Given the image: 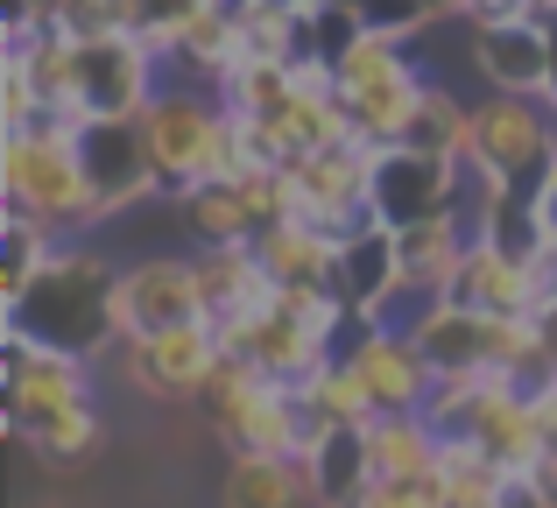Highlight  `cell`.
I'll list each match as a JSON object with an SVG mask.
<instances>
[{
    "label": "cell",
    "instance_id": "cell-37",
    "mask_svg": "<svg viewBox=\"0 0 557 508\" xmlns=\"http://www.w3.org/2000/svg\"><path fill=\"white\" fill-rule=\"evenodd\" d=\"M417 8H423V22H431V28H445V22L466 28V8H473V0H417Z\"/></svg>",
    "mask_w": 557,
    "mask_h": 508
},
{
    "label": "cell",
    "instance_id": "cell-1",
    "mask_svg": "<svg viewBox=\"0 0 557 508\" xmlns=\"http://www.w3.org/2000/svg\"><path fill=\"white\" fill-rule=\"evenodd\" d=\"M113 269L92 240H64L50 255V269L28 283V297L14 311H0V325L28 332L42 346H64V354H85V360H107L121 346V325H113Z\"/></svg>",
    "mask_w": 557,
    "mask_h": 508
},
{
    "label": "cell",
    "instance_id": "cell-39",
    "mask_svg": "<svg viewBox=\"0 0 557 508\" xmlns=\"http://www.w3.org/2000/svg\"><path fill=\"white\" fill-rule=\"evenodd\" d=\"M530 487H536V495H544V501H557V453H544V459H536Z\"/></svg>",
    "mask_w": 557,
    "mask_h": 508
},
{
    "label": "cell",
    "instance_id": "cell-14",
    "mask_svg": "<svg viewBox=\"0 0 557 508\" xmlns=\"http://www.w3.org/2000/svg\"><path fill=\"white\" fill-rule=\"evenodd\" d=\"M219 339H226V354L255 360L261 374H275V382H289V388H304V382H311V374L332 360L325 332H311L304 318H289L283 303H269V311H247V318H226V325H219Z\"/></svg>",
    "mask_w": 557,
    "mask_h": 508
},
{
    "label": "cell",
    "instance_id": "cell-13",
    "mask_svg": "<svg viewBox=\"0 0 557 508\" xmlns=\"http://www.w3.org/2000/svg\"><path fill=\"white\" fill-rule=\"evenodd\" d=\"M459 431L480 445V453L494 459V467H508V481H530L536 459H544V424H536V396L516 382H487L473 402H466Z\"/></svg>",
    "mask_w": 557,
    "mask_h": 508
},
{
    "label": "cell",
    "instance_id": "cell-10",
    "mask_svg": "<svg viewBox=\"0 0 557 508\" xmlns=\"http://www.w3.org/2000/svg\"><path fill=\"white\" fill-rule=\"evenodd\" d=\"M459 206V156L417 149V141H388L374 149V177H368V212L381 226H417Z\"/></svg>",
    "mask_w": 557,
    "mask_h": 508
},
{
    "label": "cell",
    "instance_id": "cell-11",
    "mask_svg": "<svg viewBox=\"0 0 557 508\" xmlns=\"http://www.w3.org/2000/svg\"><path fill=\"white\" fill-rule=\"evenodd\" d=\"M190 318H205L190 255H149V261H127L121 269V283H113V325H121V339H149V332L190 325Z\"/></svg>",
    "mask_w": 557,
    "mask_h": 508
},
{
    "label": "cell",
    "instance_id": "cell-24",
    "mask_svg": "<svg viewBox=\"0 0 557 508\" xmlns=\"http://www.w3.org/2000/svg\"><path fill=\"white\" fill-rule=\"evenodd\" d=\"M409 339L431 354V368H487V339H494V318L487 311H466L451 297H431L417 318H409Z\"/></svg>",
    "mask_w": 557,
    "mask_h": 508
},
{
    "label": "cell",
    "instance_id": "cell-35",
    "mask_svg": "<svg viewBox=\"0 0 557 508\" xmlns=\"http://www.w3.org/2000/svg\"><path fill=\"white\" fill-rule=\"evenodd\" d=\"M522 14H530V0H473L466 28H502V22H522Z\"/></svg>",
    "mask_w": 557,
    "mask_h": 508
},
{
    "label": "cell",
    "instance_id": "cell-23",
    "mask_svg": "<svg viewBox=\"0 0 557 508\" xmlns=\"http://www.w3.org/2000/svg\"><path fill=\"white\" fill-rule=\"evenodd\" d=\"M368 453H374V481H431L445 431L423 410H381L368 424Z\"/></svg>",
    "mask_w": 557,
    "mask_h": 508
},
{
    "label": "cell",
    "instance_id": "cell-38",
    "mask_svg": "<svg viewBox=\"0 0 557 508\" xmlns=\"http://www.w3.org/2000/svg\"><path fill=\"white\" fill-rule=\"evenodd\" d=\"M536 212H544V234H557V163H550V177L536 184Z\"/></svg>",
    "mask_w": 557,
    "mask_h": 508
},
{
    "label": "cell",
    "instance_id": "cell-22",
    "mask_svg": "<svg viewBox=\"0 0 557 508\" xmlns=\"http://www.w3.org/2000/svg\"><path fill=\"white\" fill-rule=\"evenodd\" d=\"M219 501L226 508H318L311 467H304V459H283V453H233Z\"/></svg>",
    "mask_w": 557,
    "mask_h": 508
},
{
    "label": "cell",
    "instance_id": "cell-19",
    "mask_svg": "<svg viewBox=\"0 0 557 508\" xmlns=\"http://www.w3.org/2000/svg\"><path fill=\"white\" fill-rule=\"evenodd\" d=\"M311 467V495L318 508H368L374 495V453H368V424H325L304 453Z\"/></svg>",
    "mask_w": 557,
    "mask_h": 508
},
{
    "label": "cell",
    "instance_id": "cell-16",
    "mask_svg": "<svg viewBox=\"0 0 557 508\" xmlns=\"http://www.w3.org/2000/svg\"><path fill=\"white\" fill-rule=\"evenodd\" d=\"M198 269V303L212 325L226 318H247V311H269L275 303V275L261 269V248L255 240H226V248H198L190 255Z\"/></svg>",
    "mask_w": 557,
    "mask_h": 508
},
{
    "label": "cell",
    "instance_id": "cell-7",
    "mask_svg": "<svg viewBox=\"0 0 557 508\" xmlns=\"http://www.w3.org/2000/svg\"><path fill=\"white\" fill-rule=\"evenodd\" d=\"M368 177H374L368 141H332V149H318V156H297V163H283V212L346 240L354 226L374 220L368 212Z\"/></svg>",
    "mask_w": 557,
    "mask_h": 508
},
{
    "label": "cell",
    "instance_id": "cell-32",
    "mask_svg": "<svg viewBox=\"0 0 557 508\" xmlns=\"http://www.w3.org/2000/svg\"><path fill=\"white\" fill-rule=\"evenodd\" d=\"M360 36H368V8H360V0H346V8H311V57L318 64H339Z\"/></svg>",
    "mask_w": 557,
    "mask_h": 508
},
{
    "label": "cell",
    "instance_id": "cell-41",
    "mask_svg": "<svg viewBox=\"0 0 557 508\" xmlns=\"http://www.w3.org/2000/svg\"><path fill=\"white\" fill-rule=\"evenodd\" d=\"M508 508H557V501H544L530 481H516V487H508Z\"/></svg>",
    "mask_w": 557,
    "mask_h": 508
},
{
    "label": "cell",
    "instance_id": "cell-15",
    "mask_svg": "<svg viewBox=\"0 0 557 508\" xmlns=\"http://www.w3.org/2000/svg\"><path fill=\"white\" fill-rule=\"evenodd\" d=\"M466 36H473V71H480L487 92H536V99H550L557 50H550L544 14H522V22H502V28H466Z\"/></svg>",
    "mask_w": 557,
    "mask_h": 508
},
{
    "label": "cell",
    "instance_id": "cell-21",
    "mask_svg": "<svg viewBox=\"0 0 557 508\" xmlns=\"http://www.w3.org/2000/svg\"><path fill=\"white\" fill-rule=\"evenodd\" d=\"M261 248V269L275 275V289H297V283H325L339 289V234H325V226L311 220H275L255 234Z\"/></svg>",
    "mask_w": 557,
    "mask_h": 508
},
{
    "label": "cell",
    "instance_id": "cell-40",
    "mask_svg": "<svg viewBox=\"0 0 557 508\" xmlns=\"http://www.w3.org/2000/svg\"><path fill=\"white\" fill-rule=\"evenodd\" d=\"M536 325H544V354H550V368H557V297L536 303Z\"/></svg>",
    "mask_w": 557,
    "mask_h": 508
},
{
    "label": "cell",
    "instance_id": "cell-29",
    "mask_svg": "<svg viewBox=\"0 0 557 508\" xmlns=\"http://www.w3.org/2000/svg\"><path fill=\"white\" fill-rule=\"evenodd\" d=\"M297 396H304V410H311L318 424H374V417H381L354 360H325V368H318Z\"/></svg>",
    "mask_w": 557,
    "mask_h": 508
},
{
    "label": "cell",
    "instance_id": "cell-26",
    "mask_svg": "<svg viewBox=\"0 0 557 508\" xmlns=\"http://www.w3.org/2000/svg\"><path fill=\"white\" fill-rule=\"evenodd\" d=\"M240 50L269 64H304L311 57V8L304 0H247L240 8Z\"/></svg>",
    "mask_w": 557,
    "mask_h": 508
},
{
    "label": "cell",
    "instance_id": "cell-3",
    "mask_svg": "<svg viewBox=\"0 0 557 508\" xmlns=\"http://www.w3.org/2000/svg\"><path fill=\"white\" fill-rule=\"evenodd\" d=\"M198 402H205V417H212V431L226 438V453H283V459H304V453H311V438L325 431L311 410H304L297 388L275 382V374H261L255 360H240V354L219 360Z\"/></svg>",
    "mask_w": 557,
    "mask_h": 508
},
{
    "label": "cell",
    "instance_id": "cell-42",
    "mask_svg": "<svg viewBox=\"0 0 557 508\" xmlns=\"http://www.w3.org/2000/svg\"><path fill=\"white\" fill-rule=\"evenodd\" d=\"M36 8H42V14H50V22H57V14H64V8H71V0H36Z\"/></svg>",
    "mask_w": 557,
    "mask_h": 508
},
{
    "label": "cell",
    "instance_id": "cell-33",
    "mask_svg": "<svg viewBox=\"0 0 557 508\" xmlns=\"http://www.w3.org/2000/svg\"><path fill=\"white\" fill-rule=\"evenodd\" d=\"M42 121V92L36 78H28L22 57H0V135H14V127H36Z\"/></svg>",
    "mask_w": 557,
    "mask_h": 508
},
{
    "label": "cell",
    "instance_id": "cell-8",
    "mask_svg": "<svg viewBox=\"0 0 557 508\" xmlns=\"http://www.w3.org/2000/svg\"><path fill=\"white\" fill-rule=\"evenodd\" d=\"M163 85H170V64L135 28H107V36L78 42V99L92 121H141V107Z\"/></svg>",
    "mask_w": 557,
    "mask_h": 508
},
{
    "label": "cell",
    "instance_id": "cell-28",
    "mask_svg": "<svg viewBox=\"0 0 557 508\" xmlns=\"http://www.w3.org/2000/svg\"><path fill=\"white\" fill-rule=\"evenodd\" d=\"M417 149H437V156H473V99H459L451 85H423L417 113H409V135Z\"/></svg>",
    "mask_w": 557,
    "mask_h": 508
},
{
    "label": "cell",
    "instance_id": "cell-12",
    "mask_svg": "<svg viewBox=\"0 0 557 508\" xmlns=\"http://www.w3.org/2000/svg\"><path fill=\"white\" fill-rule=\"evenodd\" d=\"M78 156H85V177H92L107 220H121L127 206H141V198H163L141 121H85L78 127Z\"/></svg>",
    "mask_w": 557,
    "mask_h": 508
},
{
    "label": "cell",
    "instance_id": "cell-30",
    "mask_svg": "<svg viewBox=\"0 0 557 508\" xmlns=\"http://www.w3.org/2000/svg\"><path fill=\"white\" fill-rule=\"evenodd\" d=\"M99 438H107V424H99V402H64L57 417H42V431L28 438V453L42 459V467H85V459L99 453Z\"/></svg>",
    "mask_w": 557,
    "mask_h": 508
},
{
    "label": "cell",
    "instance_id": "cell-27",
    "mask_svg": "<svg viewBox=\"0 0 557 508\" xmlns=\"http://www.w3.org/2000/svg\"><path fill=\"white\" fill-rule=\"evenodd\" d=\"M57 248H64V240H57L42 220H28V212H0V311H14V303L28 297V283L50 269Z\"/></svg>",
    "mask_w": 557,
    "mask_h": 508
},
{
    "label": "cell",
    "instance_id": "cell-6",
    "mask_svg": "<svg viewBox=\"0 0 557 508\" xmlns=\"http://www.w3.org/2000/svg\"><path fill=\"white\" fill-rule=\"evenodd\" d=\"M0 368H8V438L28 445L42 431V417H57L64 402L92 396L99 360L64 354V346H42V339H28V332L0 325Z\"/></svg>",
    "mask_w": 557,
    "mask_h": 508
},
{
    "label": "cell",
    "instance_id": "cell-17",
    "mask_svg": "<svg viewBox=\"0 0 557 508\" xmlns=\"http://www.w3.org/2000/svg\"><path fill=\"white\" fill-rule=\"evenodd\" d=\"M354 368H360V382H368L374 410H423L431 388H437V368H431V354L409 339V325H381L354 354Z\"/></svg>",
    "mask_w": 557,
    "mask_h": 508
},
{
    "label": "cell",
    "instance_id": "cell-2",
    "mask_svg": "<svg viewBox=\"0 0 557 508\" xmlns=\"http://www.w3.org/2000/svg\"><path fill=\"white\" fill-rule=\"evenodd\" d=\"M0 212H28V220H42L57 240H85L92 226H107L71 127L36 121V127L0 135Z\"/></svg>",
    "mask_w": 557,
    "mask_h": 508
},
{
    "label": "cell",
    "instance_id": "cell-36",
    "mask_svg": "<svg viewBox=\"0 0 557 508\" xmlns=\"http://www.w3.org/2000/svg\"><path fill=\"white\" fill-rule=\"evenodd\" d=\"M536 424H544V453H557V382L536 388Z\"/></svg>",
    "mask_w": 557,
    "mask_h": 508
},
{
    "label": "cell",
    "instance_id": "cell-31",
    "mask_svg": "<svg viewBox=\"0 0 557 508\" xmlns=\"http://www.w3.org/2000/svg\"><path fill=\"white\" fill-rule=\"evenodd\" d=\"M190 14H198V0H121V28H135L163 64L177 57V36H184Z\"/></svg>",
    "mask_w": 557,
    "mask_h": 508
},
{
    "label": "cell",
    "instance_id": "cell-9",
    "mask_svg": "<svg viewBox=\"0 0 557 508\" xmlns=\"http://www.w3.org/2000/svg\"><path fill=\"white\" fill-rule=\"evenodd\" d=\"M121 374L156 402H198L212 368L226 360V339H219L212 318H190V325H170V332H149V339H121L113 346Z\"/></svg>",
    "mask_w": 557,
    "mask_h": 508
},
{
    "label": "cell",
    "instance_id": "cell-5",
    "mask_svg": "<svg viewBox=\"0 0 557 508\" xmlns=\"http://www.w3.org/2000/svg\"><path fill=\"white\" fill-rule=\"evenodd\" d=\"M473 163H487L502 184L536 198V184L557 163V113L536 92H487L473 99Z\"/></svg>",
    "mask_w": 557,
    "mask_h": 508
},
{
    "label": "cell",
    "instance_id": "cell-20",
    "mask_svg": "<svg viewBox=\"0 0 557 508\" xmlns=\"http://www.w3.org/2000/svg\"><path fill=\"white\" fill-rule=\"evenodd\" d=\"M339 297L354 303V311H374L388 318V303L403 297V255H395V226H354V234L339 240Z\"/></svg>",
    "mask_w": 557,
    "mask_h": 508
},
{
    "label": "cell",
    "instance_id": "cell-34",
    "mask_svg": "<svg viewBox=\"0 0 557 508\" xmlns=\"http://www.w3.org/2000/svg\"><path fill=\"white\" fill-rule=\"evenodd\" d=\"M368 508H451V501H445V487H437V473H431V481H381L368 495Z\"/></svg>",
    "mask_w": 557,
    "mask_h": 508
},
{
    "label": "cell",
    "instance_id": "cell-18",
    "mask_svg": "<svg viewBox=\"0 0 557 508\" xmlns=\"http://www.w3.org/2000/svg\"><path fill=\"white\" fill-rule=\"evenodd\" d=\"M445 297H451V303H466V311H487V318L536 311L530 255H508V248H494V240H480V234H473V248H466V261H459V275H451Z\"/></svg>",
    "mask_w": 557,
    "mask_h": 508
},
{
    "label": "cell",
    "instance_id": "cell-4",
    "mask_svg": "<svg viewBox=\"0 0 557 508\" xmlns=\"http://www.w3.org/2000/svg\"><path fill=\"white\" fill-rule=\"evenodd\" d=\"M332 71H339V99H346V113H354V135L368 141V149H388V141L409 135V113H417L423 85H431V71L417 64V42L381 36L368 22V36Z\"/></svg>",
    "mask_w": 557,
    "mask_h": 508
},
{
    "label": "cell",
    "instance_id": "cell-25",
    "mask_svg": "<svg viewBox=\"0 0 557 508\" xmlns=\"http://www.w3.org/2000/svg\"><path fill=\"white\" fill-rule=\"evenodd\" d=\"M177 220L190 226V248H226V240H255V234H261L255 198L240 191V177L184 191V198H177Z\"/></svg>",
    "mask_w": 557,
    "mask_h": 508
}]
</instances>
